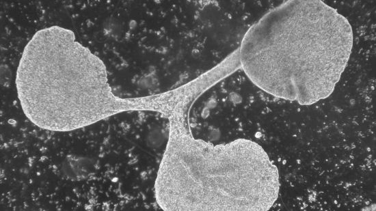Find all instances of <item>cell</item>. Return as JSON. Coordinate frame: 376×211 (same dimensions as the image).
Here are the masks:
<instances>
[{"instance_id": "cell-1", "label": "cell", "mask_w": 376, "mask_h": 211, "mask_svg": "<svg viewBox=\"0 0 376 211\" xmlns=\"http://www.w3.org/2000/svg\"><path fill=\"white\" fill-rule=\"evenodd\" d=\"M348 20L321 1H288L244 36L241 67L262 89L309 104L328 96L351 54Z\"/></svg>"}, {"instance_id": "cell-2", "label": "cell", "mask_w": 376, "mask_h": 211, "mask_svg": "<svg viewBox=\"0 0 376 211\" xmlns=\"http://www.w3.org/2000/svg\"><path fill=\"white\" fill-rule=\"evenodd\" d=\"M103 61L60 26L38 31L26 44L16 75L17 96L26 117L55 132L85 128L124 111L163 113V94L135 98L116 96Z\"/></svg>"}, {"instance_id": "cell-3", "label": "cell", "mask_w": 376, "mask_h": 211, "mask_svg": "<svg viewBox=\"0 0 376 211\" xmlns=\"http://www.w3.org/2000/svg\"><path fill=\"white\" fill-rule=\"evenodd\" d=\"M193 100L167 119L169 135L155 184L165 211L267 210L276 200L278 175L256 143L238 139L213 144L193 137L187 114Z\"/></svg>"}]
</instances>
